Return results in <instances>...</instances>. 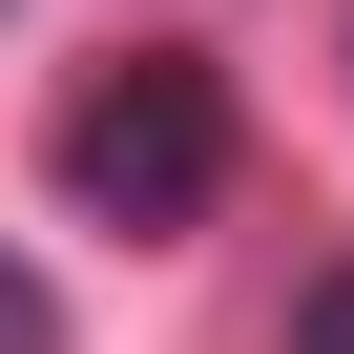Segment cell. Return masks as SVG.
Instances as JSON below:
<instances>
[{
	"label": "cell",
	"mask_w": 354,
	"mask_h": 354,
	"mask_svg": "<svg viewBox=\"0 0 354 354\" xmlns=\"http://www.w3.org/2000/svg\"><path fill=\"white\" fill-rule=\"evenodd\" d=\"M63 188L104 230H188L230 188V84L209 63H104V84H63Z\"/></svg>",
	"instance_id": "cell-1"
},
{
	"label": "cell",
	"mask_w": 354,
	"mask_h": 354,
	"mask_svg": "<svg viewBox=\"0 0 354 354\" xmlns=\"http://www.w3.org/2000/svg\"><path fill=\"white\" fill-rule=\"evenodd\" d=\"M0 354H63V313H42V271L0 250Z\"/></svg>",
	"instance_id": "cell-2"
},
{
	"label": "cell",
	"mask_w": 354,
	"mask_h": 354,
	"mask_svg": "<svg viewBox=\"0 0 354 354\" xmlns=\"http://www.w3.org/2000/svg\"><path fill=\"white\" fill-rule=\"evenodd\" d=\"M292 354H354V271H313V292H292Z\"/></svg>",
	"instance_id": "cell-3"
}]
</instances>
